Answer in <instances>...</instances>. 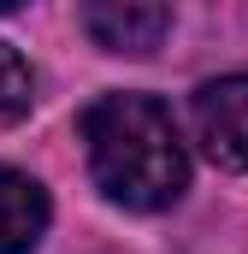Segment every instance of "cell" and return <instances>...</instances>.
<instances>
[{"mask_svg": "<svg viewBox=\"0 0 248 254\" xmlns=\"http://www.w3.org/2000/svg\"><path fill=\"white\" fill-rule=\"evenodd\" d=\"M77 136H83L95 190L113 207L160 213L184 195V184H189L184 136L154 95H101V101H89L83 119H77Z\"/></svg>", "mask_w": 248, "mask_h": 254, "instance_id": "obj_1", "label": "cell"}, {"mask_svg": "<svg viewBox=\"0 0 248 254\" xmlns=\"http://www.w3.org/2000/svg\"><path fill=\"white\" fill-rule=\"evenodd\" d=\"M189 119H195V142H201V154L213 166L248 172V71L201 83Z\"/></svg>", "mask_w": 248, "mask_h": 254, "instance_id": "obj_2", "label": "cell"}, {"mask_svg": "<svg viewBox=\"0 0 248 254\" xmlns=\"http://www.w3.org/2000/svg\"><path fill=\"white\" fill-rule=\"evenodd\" d=\"M172 24V0H83V30L107 54H154Z\"/></svg>", "mask_w": 248, "mask_h": 254, "instance_id": "obj_3", "label": "cell"}, {"mask_svg": "<svg viewBox=\"0 0 248 254\" xmlns=\"http://www.w3.org/2000/svg\"><path fill=\"white\" fill-rule=\"evenodd\" d=\"M54 207H48V190L12 166H0V254H30L42 243Z\"/></svg>", "mask_w": 248, "mask_h": 254, "instance_id": "obj_4", "label": "cell"}, {"mask_svg": "<svg viewBox=\"0 0 248 254\" xmlns=\"http://www.w3.org/2000/svg\"><path fill=\"white\" fill-rule=\"evenodd\" d=\"M30 101H36V77H30V65L0 42V125L24 119V113H30Z\"/></svg>", "mask_w": 248, "mask_h": 254, "instance_id": "obj_5", "label": "cell"}, {"mask_svg": "<svg viewBox=\"0 0 248 254\" xmlns=\"http://www.w3.org/2000/svg\"><path fill=\"white\" fill-rule=\"evenodd\" d=\"M12 6H18V0H0V12H12Z\"/></svg>", "mask_w": 248, "mask_h": 254, "instance_id": "obj_6", "label": "cell"}]
</instances>
